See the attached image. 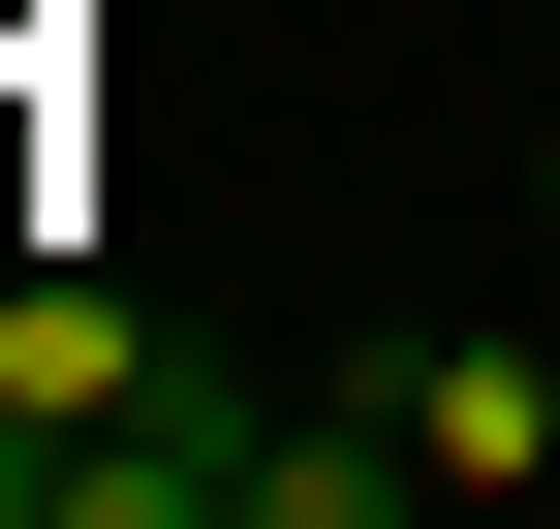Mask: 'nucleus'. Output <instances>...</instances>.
<instances>
[{
    "mask_svg": "<svg viewBox=\"0 0 560 529\" xmlns=\"http://www.w3.org/2000/svg\"><path fill=\"white\" fill-rule=\"evenodd\" d=\"M0 529H62V436H0Z\"/></svg>",
    "mask_w": 560,
    "mask_h": 529,
    "instance_id": "7ed1b4c3",
    "label": "nucleus"
},
{
    "mask_svg": "<svg viewBox=\"0 0 560 529\" xmlns=\"http://www.w3.org/2000/svg\"><path fill=\"white\" fill-rule=\"evenodd\" d=\"M342 374L405 405V468H436V498H529V468H560V343H436V311H374Z\"/></svg>",
    "mask_w": 560,
    "mask_h": 529,
    "instance_id": "f257e3e1",
    "label": "nucleus"
},
{
    "mask_svg": "<svg viewBox=\"0 0 560 529\" xmlns=\"http://www.w3.org/2000/svg\"><path fill=\"white\" fill-rule=\"evenodd\" d=\"M62 529H249V405H156V436H62Z\"/></svg>",
    "mask_w": 560,
    "mask_h": 529,
    "instance_id": "f03ea898",
    "label": "nucleus"
},
{
    "mask_svg": "<svg viewBox=\"0 0 560 529\" xmlns=\"http://www.w3.org/2000/svg\"><path fill=\"white\" fill-rule=\"evenodd\" d=\"M529 249H560V125H529Z\"/></svg>",
    "mask_w": 560,
    "mask_h": 529,
    "instance_id": "20e7f679",
    "label": "nucleus"
}]
</instances>
